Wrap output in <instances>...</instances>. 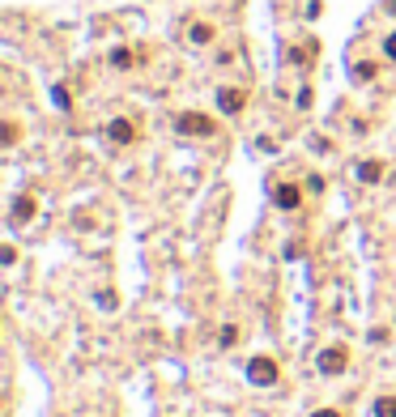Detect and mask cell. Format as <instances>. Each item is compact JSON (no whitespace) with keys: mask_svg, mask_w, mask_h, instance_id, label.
Masks as SVG:
<instances>
[{"mask_svg":"<svg viewBox=\"0 0 396 417\" xmlns=\"http://www.w3.org/2000/svg\"><path fill=\"white\" fill-rule=\"evenodd\" d=\"M277 375H281V371H277L273 358H252V362H247V379H252L256 388H273Z\"/></svg>","mask_w":396,"mask_h":417,"instance_id":"1","label":"cell"},{"mask_svg":"<svg viewBox=\"0 0 396 417\" xmlns=\"http://www.w3.org/2000/svg\"><path fill=\"white\" fill-rule=\"evenodd\" d=\"M175 128L184 132V136H213L217 128H213V120L209 115H200V111H184L179 120H175Z\"/></svg>","mask_w":396,"mask_h":417,"instance_id":"2","label":"cell"},{"mask_svg":"<svg viewBox=\"0 0 396 417\" xmlns=\"http://www.w3.org/2000/svg\"><path fill=\"white\" fill-rule=\"evenodd\" d=\"M315 367H320V375H341V371L350 367V353H346L341 345H332V349H324V353L315 358Z\"/></svg>","mask_w":396,"mask_h":417,"instance_id":"3","label":"cell"},{"mask_svg":"<svg viewBox=\"0 0 396 417\" xmlns=\"http://www.w3.org/2000/svg\"><path fill=\"white\" fill-rule=\"evenodd\" d=\"M217 107H221L226 115H239V111L247 107V94L235 90V85H221V90H217Z\"/></svg>","mask_w":396,"mask_h":417,"instance_id":"4","label":"cell"},{"mask_svg":"<svg viewBox=\"0 0 396 417\" xmlns=\"http://www.w3.org/2000/svg\"><path fill=\"white\" fill-rule=\"evenodd\" d=\"M273 204L281 208V213H294V208L303 204V192H299V183H281V188L273 192Z\"/></svg>","mask_w":396,"mask_h":417,"instance_id":"5","label":"cell"},{"mask_svg":"<svg viewBox=\"0 0 396 417\" xmlns=\"http://www.w3.org/2000/svg\"><path fill=\"white\" fill-rule=\"evenodd\" d=\"M107 136L116 141V145H132V141H137V124H132V120H111V124H107Z\"/></svg>","mask_w":396,"mask_h":417,"instance_id":"6","label":"cell"},{"mask_svg":"<svg viewBox=\"0 0 396 417\" xmlns=\"http://www.w3.org/2000/svg\"><path fill=\"white\" fill-rule=\"evenodd\" d=\"M34 208H39V204H34V196H18V200H13V213H9V218H13V226L30 222V218H34Z\"/></svg>","mask_w":396,"mask_h":417,"instance_id":"7","label":"cell"},{"mask_svg":"<svg viewBox=\"0 0 396 417\" xmlns=\"http://www.w3.org/2000/svg\"><path fill=\"white\" fill-rule=\"evenodd\" d=\"M358 179H362V183H379V179H383V162H375V158L358 162Z\"/></svg>","mask_w":396,"mask_h":417,"instance_id":"8","label":"cell"},{"mask_svg":"<svg viewBox=\"0 0 396 417\" xmlns=\"http://www.w3.org/2000/svg\"><path fill=\"white\" fill-rule=\"evenodd\" d=\"M188 38H192V43H213V26H209V22H192Z\"/></svg>","mask_w":396,"mask_h":417,"instance_id":"9","label":"cell"},{"mask_svg":"<svg viewBox=\"0 0 396 417\" xmlns=\"http://www.w3.org/2000/svg\"><path fill=\"white\" fill-rule=\"evenodd\" d=\"M111 64H116V69H132V64H137V56H132L128 47H116V51H111Z\"/></svg>","mask_w":396,"mask_h":417,"instance_id":"10","label":"cell"},{"mask_svg":"<svg viewBox=\"0 0 396 417\" xmlns=\"http://www.w3.org/2000/svg\"><path fill=\"white\" fill-rule=\"evenodd\" d=\"M235 341H239V328H235V324H226V328L217 332V345H221V349H231Z\"/></svg>","mask_w":396,"mask_h":417,"instance_id":"11","label":"cell"},{"mask_svg":"<svg viewBox=\"0 0 396 417\" xmlns=\"http://www.w3.org/2000/svg\"><path fill=\"white\" fill-rule=\"evenodd\" d=\"M375 417H396V396H383V400H375Z\"/></svg>","mask_w":396,"mask_h":417,"instance_id":"12","label":"cell"},{"mask_svg":"<svg viewBox=\"0 0 396 417\" xmlns=\"http://www.w3.org/2000/svg\"><path fill=\"white\" fill-rule=\"evenodd\" d=\"M371 77H375V64L371 60H358L354 64V81H371Z\"/></svg>","mask_w":396,"mask_h":417,"instance_id":"13","label":"cell"},{"mask_svg":"<svg viewBox=\"0 0 396 417\" xmlns=\"http://www.w3.org/2000/svg\"><path fill=\"white\" fill-rule=\"evenodd\" d=\"M51 98H55V107H64V111L73 107V94H69L64 85H55V90H51Z\"/></svg>","mask_w":396,"mask_h":417,"instance_id":"14","label":"cell"},{"mask_svg":"<svg viewBox=\"0 0 396 417\" xmlns=\"http://www.w3.org/2000/svg\"><path fill=\"white\" fill-rule=\"evenodd\" d=\"M383 51H388V60H396V30L388 34V43H383Z\"/></svg>","mask_w":396,"mask_h":417,"instance_id":"15","label":"cell"},{"mask_svg":"<svg viewBox=\"0 0 396 417\" xmlns=\"http://www.w3.org/2000/svg\"><path fill=\"white\" fill-rule=\"evenodd\" d=\"M311 417H341V413H332V409H320V413H311Z\"/></svg>","mask_w":396,"mask_h":417,"instance_id":"16","label":"cell"}]
</instances>
